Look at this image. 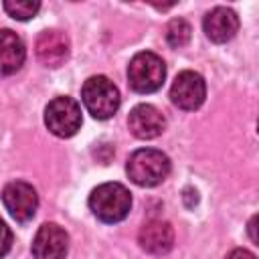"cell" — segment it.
<instances>
[{
    "label": "cell",
    "instance_id": "obj_3",
    "mask_svg": "<svg viewBox=\"0 0 259 259\" xmlns=\"http://www.w3.org/2000/svg\"><path fill=\"white\" fill-rule=\"evenodd\" d=\"M81 101L95 119H109L119 109V91L103 75L89 77L81 87Z\"/></svg>",
    "mask_w": 259,
    "mask_h": 259
},
{
    "label": "cell",
    "instance_id": "obj_15",
    "mask_svg": "<svg viewBox=\"0 0 259 259\" xmlns=\"http://www.w3.org/2000/svg\"><path fill=\"white\" fill-rule=\"evenodd\" d=\"M4 10L16 20H28L40 10V2H36V0H8V2H4Z\"/></svg>",
    "mask_w": 259,
    "mask_h": 259
},
{
    "label": "cell",
    "instance_id": "obj_7",
    "mask_svg": "<svg viewBox=\"0 0 259 259\" xmlns=\"http://www.w3.org/2000/svg\"><path fill=\"white\" fill-rule=\"evenodd\" d=\"M204 97H206V83L202 75L194 71H182L176 75L170 87V99L176 107L184 111H194L202 105Z\"/></svg>",
    "mask_w": 259,
    "mask_h": 259
},
{
    "label": "cell",
    "instance_id": "obj_13",
    "mask_svg": "<svg viewBox=\"0 0 259 259\" xmlns=\"http://www.w3.org/2000/svg\"><path fill=\"white\" fill-rule=\"evenodd\" d=\"M26 59V49L22 38L8 28L0 30V75L16 73Z\"/></svg>",
    "mask_w": 259,
    "mask_h": 259
},
{
    "label": "cell",
    "instance_id": "obj_11",
    "mask_svg": "<svg viewBox=\"0 0 259 259\" xmlns=\"http://www.w3.org/2000/svg\"><path fill=\"white\" fill-rule=\"evenodd\" d=\"M202 28H204V34L212 42H219L221 45V42L231 40L237 34V30H239V16L231 8L217 6V8H212L204 16Z\"/></svg>",
    "mask_w": 259,
    "mask_h": 259
},
{
    "label": "cell",
    "instance_id": "obj_14",
    "mask_svg": "<svg viewBox=\"0 0 259 259\" xmlns=\"http://www.w3.org/2000/svg\"><path fill=\"white\" fill-rule=\"evenodd\" d=\"M190 32H192V28L184 18H172L166 26V40L172 49H182L188 45Z\"/></svg>",
    "mask_w": 259,
    "mask_h": 259
},
{
    "label": "cell",
    "instance_id": "obj_9",
    "mask_svg": "<svg viewBox=\"0 0 259 259\" xmlns=\"http://www.w3.org/2000/svg\"><path fill=\"white\" fill-rule=\"evenodd\" d=\"M69 51H71L69 36L61 30H42L34 45L36 59L51 69L61 67L69 59Z\"/></svg>",
    "mask_w": 259,
    "mask_h": 259
},
{
    "label": "cell",
    "instance_id": "obj_12",
    "mask_svg": "<svg viewBox=\"0 0 259 259\" xmlns=\"http://www.w3.org/2000/svg\"><path fill=\"white\" fill-rule=\"evenodd\" d=\"M138 241L144 251H148L152 255H164L174 245V231H172L170 223L154 219V221H148L140 229Z\"/></svg>",
    "mask_w": 259,
    "mask_h": 259
},
{
    "label": "cell",
    "instance_id": "obj_1",
    "mask_svg": "<svg viewBox=\"0 0 259 259\" xmlns=\"http://www.w3.org/2000/svg\"><path fill=\"white\" fill-rule=\"evenodd\" d=\"M89 208L103 223H119L130 214L132 194L119 182H105L91 190Z\"/></svg>",
    "mask_w": 259,
    "mask_h": 259
},
{
    "label": "cell",
    "instance_id": "obj_2",
    "mask_svg": "<svg viewBox=\"0 0 259 259\" xmlns=\"http://www.w3.org/2000/svg\"><path fill=\"white\" fill-rule=\"evenodd\" d=\"M125 172L138 186H158L170 174V158L160 150L142 148L127 158Z\"/></svg>",
    "mask_w": 259,
    "mask_h": 259
},
{
    "label": "cell",
    "instance_id": "obj_10",
    "mask_svg": "<svg viewBox=\"0 0 259 259\" xmlns=\"http://www.w3.org/2000/svg\"><path fill=\"white\" fill-rule=\"evenodd\" d=\"M127 125H130V132L136 138H140V140H154V138H158L164 132L166 119H164L162 111L156 109L154 105L140 103V105H136L130 111Z\"/></svg>",
    "mask_w": 259,
    "mask_h": 259
},
{
    "label": "cell",
    "instance_id": "obj_4",
    "mask_svg": "<svg viewBox=\"0 0 259 259\" xmlns=\"http://www.w3.org/2000/svg\"><path fill=\"white\" fill-rule=\"evenodd\" d=\"M164 79H166V65L156 53H150V51L138 53L127 65L130 87L138 93L158 91Z\"/></svg>",
    "mask_w": 259,
    "mask_h": 259
},
{
    "label": "cell",
    "instance_id": "obj_5",
    "mask_svg": "<svg viewBox=\"0 0 259 259\" xmlns=\"http://www.w3.org/2000/svg\"><path fill=\"white\" fill-rule=\"evenodd\" d=\"M81 105L67 95L55 97L45 107V125L57 138H71L81 127Z\"/></svg>",
    "mask_w": 259,
    "mask_h": 259
},
{
    "label": "cell",
    "instance_id": "obj_8",
    "mask_svg": "<svg viewBox=\"0 0 259 259\" xmlns=\"http://www.w3.org/2000/svg\"><path fill=\"white\" fill-rule=\"evenodd\" d=\"M69 249V235L57 223H45L38 227L32 239L34 259H65Z\"/></svg>",
    "mask_w": 259,
    "mask_h": 259
},
{
    "label": "cell",
    "instance_id": "obj_17",
    "mask_svg": "<svg viewBox=\"0 0 259 259\" xmlns=\"http://www.w3.org/2000/svg\"><path fill=\"white\" fill-rule=\"evenodd\" d=\"M225 259H255V255L247 249H233Z\"/></svg>",
    "mask_w": 259,
    "mask_h": 259
},
{
    "label": "cell",
    "instance_id": "obj_16",
    "mask_svg": "<svg viewBox=\"0 0 259 259\" xmlns=\"http://www.w3.org/2000/svg\"><path fill=\"white\" fill-rule=\"evenodd\" d=\"M10 245H12V233L8 225L0 219V257H4L10 251Z\"/></svg>",
    "mask_w": 259,
    "mask_h": 259
},
{
    "label": "cell",
    "instance_id": "obj_6",
    "mask_svg": "<svg viewBox=\"0 0 259 259\" xmlns=\"http://www.w3.org/2000/svg\"><path fill=\"white\" fill-rule=\"evenodd\" d=\"M2 202H4L6 210L10 212V217L14 221L26 223L36 212L38 194L32 188V184L22 182V180H14V182H10V184L4 186V190H2Z\"/></svg>",
    "mask_w": 259,
    "mask_h": 259
}]
</instances>
